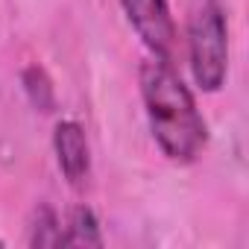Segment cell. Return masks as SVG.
I'll use <instances>...</instances> for the list:
<instances>
[{
    "label": "cell",
    "mask_w": 249,
    "mask_h": 249,
    "mask_svg": "<svg viewBox=\"0 0 249 249\" xmlns=\"http://www.w3.org/2000/svg\"><path fill=\"white\" fill-rule=\"evenodd\" d=\"M138 85L150 132L164 159L173 164H194L208 144V123L194 91L173 71V65L161 59L141 62Z\"/></svg>",
    "instance_id": "cell-1"
},
{
    "label": "cell",
    "mask_w": 249,
    "mask_h": 249,
    "mask_svg": "<svg viewBox=\"0 0 249 249\" xmlns=\"http://www.w3.org/2000/svg\"><path fill=\"white\" fill-rule=\"evenodd\" d=\"M188 65L199 91L217 94L229 76V21L220 0H194L188 12Z\"/></svg>",
    "instance_id": "cell-2"
},
{
    "label": "cell",
    "mask_w": 249,
    "mask_h": 249,
    "mask_svg": "<svg viewBox=\"0 0 249 249\" xmlns=\"http://www.w3.org/2000/svg\"><path fill=\"white\" fill-rule=\"evenodd\" d=\"M120 9L126 15L129 27L135 30V36L153 53V59L173 62L179 33L167 0H120Z\"/></svg>",
    "instance_id": "cell-3"
},
{
    "label": "cell",
    "mask_w": 249,
    "mask_h": 249,
    "mask_svg": "<svg viewBox=\"0 0 249 249\" xmlns=\"http://www.w3.org/2000/svg\"><path fill=\"white\" fill-rule=\"evenodd\" d=\"M53 153L56 164L71 188H82L91 176V150H88V135L82 123L76 120H59L53 129Z\"/></svg>",
    "instance_id": "cell-4"
},
{
    "label": "cell",
    "mask_w": 249,
    "mask_h": 249,
    "mask_svg": "<svg viewBox=\"0 0 249 249\" xmlns=\"http://www.w3.org/2000/svg\"><path fill=\"white\" fill-rule=\"evenodd\" d=\"M103 231H100V220L88 205H73L68 211V220L62 226V246H94L100 249Z\"/></svg>",
    "instance_id": "cell-5"
},
{
    "label": "cell",
    "mask_w": 249,
    "mask_h": 249,
    "mask_svg": "<svg viewBox=\"0 0 249 249\" xmlns=\"http://www.w3.org/2000/svg\"><path fill=\"white\" fill-rule=\"evenodd\" d=\"M21 85H24V94L36 111H41V114L56 111V85L41 65H36V62L27 65L21 71Z\"/></svg>",
    "instance_id": "cell-6"
},
{
    "label": "cell",
    "mask_w": 249,
    "mask_h": 249,
    "mask_svg": "<svg viewBox=\"0 0 249 249\" xmlns=\"http://www.w3.org/2000/svg\"><path fill=\"white\" fill-rule=\"evenodd\" d=\"M27 243L30 246H62V223H59V214L47 202L33 208Z\"/></svg>",
    "instance_id": "cell-7"
},
{
    "label": "cell",
    "mask_w": 249,
    "mask_h": 249,
    "mask_svg": "<svg viewBox=\"0 0 249 249\" xmlns=\"http://www.w3.org/2000/svg\"><path fill=\"white\" fill-rule=\"evenodd\" d=\"M0 246H3V240H0Z\"/></svg>",
    "instance_id": "cell-8"
}]
</instances>
